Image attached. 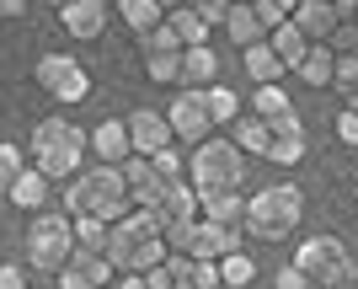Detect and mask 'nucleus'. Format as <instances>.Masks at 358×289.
<instances>
[{
  "mask_svg": "<svg viewBox=\"0 0 358 289\" xmlns=\"http://www.w3.org/2000/svg\"><path fill=\"white\" fill-rule=\"evenodd\" d=\"M166 252L171 246H166L150 209H129L107 225V262H113V274H145L150 262H161Z\"/></svg>",
  "mask_w": 358,
  "mask_h": 289,
  "instance_id": "nucleus-1",
  "label": "nucleus"
},
{
  "mask_svg": "<svg viewBox=\"0 0 358 289\" xmlns=\"http://www.w3.org/2000/svg\"><path fill=\"white\" fill-rule=\"evenodd\" d=\"M27 167H38L54 183V177H75L80 171V155H86V129L75 118H59V113H48V118L32 123V145H27Z\"/></svg>",
  "mask_w": 358,
  "mask_h": 289,
  "instance_id": "nucleus-2",
  "label": "nucleus"
},
{
  "mask_svg": "<svg viewBox=\"0 0 358 289\" xmlns=\"http://www.w3.org/2000/svg\"><path fill=\"white\" fill-rule=\"evenodd\" d=\"M305 220V193L294 183H273V188H257L246 198V220L241 230H252L257 241H289Z\"/></svg>",
  "mask_w": 358,
  "mask_h": 289,
  "instance_id": "nucleus-3",
  "label": "nucleus"
},
{
  "mask_svg": "<svg viewBox=\"0 0 358 289\" xmlns=\"http://www.w3.org/2000/svg\"><path fill=\"white\" fill-rule=\"evenodd\" d=\"M64 209L70 214H96V220H118V214H129L134 204H129V183H123L118 167H86L75 171V177H64Z\"/></svg>",
  "mask_w": 358,
  "mask_h": 289,
  "instance_id": "nucleus-4",
  "label": "nucleus"
},
{
  "mask_svg": "<svg viewBox=\"0 0 358 289\" xmlns=\"http://www.w3.org/2000/svg\"><path fill=\"white\" fill-rule=\"evenodd\" d=\"M182 177L193 183L198 198L209 193H230V188L246 183V155L236 150V139H198L193 155H187V167H182Z\"/></svg>",
  "mask_w": 358,
  "mask_h": 289,
  "instance_id": "nucleus-5",
  "label": "nucleus"
},
{
  "mask_svg": "<svg viewBox=\"0 0 358 289\" xmlns=\"http://www.w3.org/2000/svg\"><path fill=\"white\" fill-rule=\"evenodd\" d=\"M27 262L38 274H59L75 252V230H70V214H54V209H38L27 220Z\"/></svg>",
  "mask_w": 358,
  "mask_h": 289,
  "instance_id": "nucleus-6",
  "label": "nucleus"
},
{
  "mask_svg": "<svg viewBox=\"0 0 358 289\" xmlns=\"http://www.w3.org/2000/svg\"><path fill=\"white\" fill-rule=\"evenodd\" d=\"M294 268L315 284H348L353 279V258H348V246L337 236H305L294 246Z\"/></svg>",
  "mask_w": 358,
  "mask_h": 289,
  "instance_id": "nucleus-7",
  "label": "nucleus"
},
{
  "mask_svg": "<svg viewBox=\"0 0 358 289\" xmlns=\"http://www.w3.org/2000/svg\"><path fill=\"white\" fill-rule=\"evenodd\" d=\"M32 76H38V86H43L54 102H64V107H75V102L91 97V76H86V64L75 59V54H43Z\"/></svg>",
  "mask_w": 358,
  "mask_h": 289,
  "instance_id": "nucleus-8",
  "label": "nucleus"
},
{
  "mask_svg": "<svg viewBox=\"0 0 358 289\" xmlns=\"http://www.w3.org/2000/svg\"><path fill=\"white\" fill-rule=\"evenodd\" d=\"M150 214H155V225H161L166 246H177V236L198 220V193H193V183H187V177H171V183H166V193L150 204Z\"/></svg>",
  "mask_w": 358,
  "mask_h": 289,
  "instance_id": "nucleus-9",
  "label": "nucleus"
},
{
  "mask_svg": "<svg viewBox=\"0 0 358 289\" xmlns=\"http://www.w3.org/2000/svg\"><path fill=\"white\" fill-rule=\"evenodd\" d=\"M139 59H145V76L155 80V86H177V70H182V43H177V32L166 27H150V32H139Z\"/></svg>",
  "mask_w": 358,
  "mask_h": 289,
  "instance_id": "nucleus-10",
  "label": "nucleus"
},
{
  "mask_svg": "<svg viewBox=\"0 0 358 289\" xmlns=\"http://www.w3.org/2000/svg\"><path fill=\"white\" fill-rule=\"evenodd\" d=\"M166 123H171V139H187V145L209 139L214 118H209V102H203V86H182L177 102L166 107Z\"/></svg>",
  "mask_w": 358,
  "mask_h": 289,
  "instance_id": "nucleus-11",
  "label": "nucleus"
},
{
  "mask_svg": "<svg viewBox=\"0 0 358 289\" xmlns=\"http://www.w3.org/2000/svg\"><path fill=\"white\" fill-rule=\"evenodd\" d=\"M236 246H241V230L214 225V220H193V225L177 236L171 252H182V258H214V262H220L224 252H236Z\"/></svg>",
  "mask_w": 358,
  "mask_h": 289,
  "instance_id": "nucleus-12",
  "label": "nucleus"
},
{
  "mask_svg": "<svg viewBox=\"0 0 358 289\" xmlns=\"http://www.w3.org/2000/svg\"><path fill=\"white\" fill-rule=\"evenodd\" d=\"M305 150H310V139H305V123H299L294 107H289L284 118H268V150H262V161H273V167H299Z\"/></svg>",
  "mask_w": 358,
  "mask_h": 289,
  "instance_id": "nucleus-13",
  "label": "nucleus"
},
{
  "mask_svg": "<svg viewBox=\"0 0 358 289\" xmlns=\"http://www.w3.org/2000/svg\"><path fill=\"white\" fill-rule=\"evenodd\" d=\"M118 171H123V183H129V204H134V209H150V204L166 193V183H171V177L155 167V155H129Z\"/></svg>",
  "mask_w": 358,
  "mask_h": 289,
  "instance_id": "nucleus-14",
  "label": "nucleus"
},
{
  "mask_svg": "<svg viewBox=\"0 0 358 289\" xmlns=\"http://www.w3.org/2000/svg\"><path fill=\"white\" fill-rule=\"evenodd\" d=\"M123 129H129L134 155H155V150L171 145V123H166V113H155V107H134V113L123 118Z\"/></svg>",
  "mask_w": 358,
  "mask_h": 289,
  "instance_id": "nucleus-15",
  "label": "nucleus"
},
{
  "mask_svg": "<svg viewBox=\"0 0 358 289\" xmlns=\"http://www.w3.org/2000/svg\"><path fill=\"white\" fill-rule=\"evenodd\" d=\"M54 279H59V289H107L113 284V262L102 252H70V262Z\"/></svg>",
  "mask_w": 358,
  "mask_h": 289,
  "instance_id": "nucleus-16",
  "label": "nucleus"
},
{
  "mask_svg": "<svg viewBox=\"0 0 358 289\" xmlns=\"http://www.w3.org/2000/svg\"><path fill=\"white\" fill-rule=\"evenodd\" d=\"M107 16H113V6H107V0H70V6H59L64 32H70V38H80V43L102 38V32H107Z\"/></svg>",
  "mask_w": 358,
  "mask_h": 289,
  "instance_id": "nucleus-17",
  "label": "nucleus"
},
{
  "mask_svg": "<svg viewBox=\"0 0 358 289\" xmlns=\"http://www.w3.org/2000/svg\"><path fill=\"white\" fill-rule=\"evenodd\" d=\"M86 150L102 161V167H123L129 155H134V145H129V129H123V118H107V123H96L86 134Z\"/></svg>",
  "mask_w": 358,
  "mask_h": 289,
  "instance_id": "nucleus-18",
  "label": "nucleus"
},
{
  "mask_svg": "<svg viewBox=\"0 0 358 289\" xmlns=\"http://www.w3.org/2000/svg\"><path fill=\"white\" fill-rule=\"evenodd\" d=\"M289 16H294V27L305 32L310 43H327V32L337 27V22H348V16L337 11L331 0H299V6H294V11H289Z\"/></svg>",
  "mask_w": 358,
  "mask_h": 289,
  "instance_id": "nucleus-19",
  "label": "nucleus"
},
{
  "mask_svg": "<svg viewBox=\"0 0 358 289\" xmlns=\"http://www.w3.org/2000/svg\"><path fill=\"white\" fill-rule=\"evenodd\" d=\"M214 76H220V54H214L209 43H193V48H182L177 86H214Z\"/></svg>",
  "mask_w": 358,
  "mask_h": 289,
  "instance_id": "nucleus-20",
  "label": "nucleus"
},
{
  "mask_svg": "<svg viewBox=\"0 0 358 289\" xmlns=\"http://www.w3.org/2000/svg\"><path fill=\"white\" fill-rule=\"evenodd\" d=\"M171 274H177V289H224L214 258H182V252H171Z\"/></svg>",
  "mask_w": 358,
  "mask_h": 289,
  "instance_id": "nucleus-21",
  "label": "nucleus"
},
{
  "mask_svg": "<svg viewBox=\"0 0 358 289\" xmlns=\"http://www.w3.org/2000/svg\"><path fill=\"white\" fill-rule=\"evenodd\" d=\"M198 220H214V225L241 230V220H246V193H241V188H230V193L198 198Z\"/></svg>",
  "mask_w": 358,
  "mask_h": 289,
  "instance_id": "nucleus-22",
  "label": "nucleus"
},
{
  "mask_svg": "<svg viewBox=\"0 0 358 289\" xmlns=\"http://www.w3.org/2000/svg\"><path fill=\"white\" fill-rule=\"evenodd\" d=\"M220 32H224V38H230L236 48H246V43H262V38H268V32L257 27V16H252V0H230V11H224Z\"/></svg>",
  "mask_w": 358,
  "mask_h": 289,
  "instance_id": "nucleus-23",
  "label": "nucleus"
},
{
  "mask_svg": "<svg viewBox=\"0 0 358 289\" xmlns=\"http://www.w3.org/2000/svg\"><path fill=\"white\" fill-rule=\"evenodd\" d=\"M241 64H246V76H252L257 86H268V80H284V76H289L284 59H278V54L268 48V38H262V43H246V48H241Z\"/></svg>",
  "mask_w": 358,
  "mask_h": 289,
  "instance_id": "nucleus-24",
  "label": "nucleus"
},
{
  "mask_svg": "<svg viewBox=\"0 0 358 289\" xmlns=\"http://www.w3.org/2000/svg\"><path fill=\"white\" fill-rule=\"evenodd\" d=\"M268 48L278 54V59H284V70H294V64L305 59V48H310V38H305V32L294 27V16H284V22H278V27L268 32Z\"/></svg>",
  "mask_w": 358,
  "mask_h": 289,
  "instance_id": "nucleus-25",
  "label": "nucleus"
},
{
  "mask_svg": "<svg viewBox=\"0 0 358 289\" xmlns=\"http://www.w3.org/2000/svg\"><path fill=\"white\" fill-rule=\"evenodd\" d=\"M6 198H11L16 209L38 214V209H43V204H48V177H43V171H38V167H27V171H22V177H16V183H11V188H6Z\"/></svg>",
  "mask_w": 358,
  "mask_h": 289,
  "instance_id": "nucleus-26",
  "label": "nucleus"
},
{
  "mask_svg": "<svg viewBox=\"0 0 358 289\" xmlns=\"http://www.w3.org/2000/svg\"><path fill=\"white\" fill-rule=\"evenodd\" d=\"M331 59H337V54H331L327 43H310V48H305V59H299L289 76H299L305 86H315V92H327V86H331Z\"/></svg>",
  "mask_w": 358,
  "mask_h": 289,
  "instance_id": "nucleus-27",
  "label": "nucleus"
},
{
  "mask_svg": "<svg viewBox=\"0 0 358 289\" xmlns=\"http://www.w3.org/2000/svg\"><path fill=\"white\" fill-rule=\"evenodd\" d=\"M166 27L177 32V43L182 48H193V43H209V22H203V16L198 11H187V6H171V11H166Z\"/></svg>",
  "mask_w": 358,
  "mask_h": 289,
  "instance_id": "nucleus-28",
  "label": "nucleus"
},
{
  "mask_svg": "<svg viewBox=\"0 0 358 289\" xmlns=\"http://www.w3.org/2000/svg\"><path fill=\"white\" fill-rule=\"evenodd\" d=\"M252 279H257V258L246 252V246H236V252L220 258V284L224 289H252Z\"/></svg>",
  "mask_w": 358,
  "mask_h": 289,
  "instance_id": "nucleus-29",
  "label": "nucleus"
},
{
  "mask_svg": "<svg viewBox=\"0 0 358 289\" xmlns=\"http://www.w3.org/2000/svg\"><path fill=\"white\" fill-rule=\"evenodd\" d=\"M230 129H236V150H241V155H257V161H262V150H268V118H257V113H241Z\"/></svg>",
  "mask_w": 358,
  "mask_h": 289,
  "instance_id": "nucleus-30",
  "label": "nucleus"
},
{
  "mask_svg": "<svg viewBox=\"0 0 358 289\" xmlns=\"http://www.w3.org/2000/svg\"><path fill=\"white\" fill-rule=\"evenodd\" d=\"M107 225H113V220H96V214H70L75 252H102V258H107Z\"/></svg>",
  "mask_w": 358,
  "mask_h": 289,
  "instance_id": "nucleus-31",
  "label": "nucleus"
},
{
  "mask_svg": "<svg viewBox=\"0 0 358 289\" xmlns=\"http://www.w3.org/2000/svg\"><path fill=\"white\" fill-rule=\"evenodd\" d=\"M113 6H118L123 27L134 32V38H139V32H150V27H161V22H166V11L155 6V0H113Z\"/></svg>",
  "mask_w": 358,
  "mask_h": 289,
  "instance_id": "nucleus-32",
  "label": "nucleus"
},
{
  "mask_svg": "<svg viewBox=\"0 0 358 289\" xmlns=\"http://www.w3.org/2000/svg\"><path fill=\"white\" fill-rule=\"evenodd\" d=\"M289 107H294V102H289V92L278 86V80H268V86H257V92H252V113H257V118H284Z\"/></svg>",
  "mask_w": 358,
  "mask_h": 289,
  "instance_id": "nucleus-33",
  "label": "nucleus"
},
{
  "mask_svg": "<svg viewBox=\"0 0 358 289\" xmlns=\"http://www.w3.org/2000/svg\"><path fill=\"white\" fill-rule=\"evenodd\" d=\"M203 102H209V118H214V123H236V118H241V97L230 92V86H220V80H214V86H203Z\"/></svg>",
  "mask_w": 358,
  "mask_h": 289,
  "instance_id": "nucleus-34",
  "label": "nucleus"
},
{
  "mask_svg": "<svg viewBox=\"0 0 358 289\" xmlns=\"http://www.w3.org/2000/svg\"><path fill=\"white\" fill-rule=\"evenodd\" d=\"M22 171H27V155L16 150L11 139H0V198H6V188H11Z\"/></svg>",
  "mask_w": 358,
  "mask_h": 289,
  "instance_id": "nucleus-35",
  "label": "nucleus"
},
{
  "mask_svg": "<svg viewBox=\"0 0 358 289\" xmlns=\"http://www.w3.org/2000/svg\"><path fill=\"white\" fill-rule=\"evenodd\" d=\"M331 86L343 97L358 92V54H337V59H331Z\"/></svg>",
  "mask_w": 358,
  "mask_h": 289,
  "instance_id": "nucleus-36",
  "label": "nucleus"
},
{
  "mask_svg": "<svg viewBox=\"0 0 358 289\" xmlns=\"http://www.w3.org/2000/svg\"><path fill=\"white\" fill-rule=\"evenodd\" d=\"M327 48L331 54H358V22H337L327 32Z\"/></svg>",
  "mask_w": 358,
  "mask_h": 289,
  "instance_id": "nucleus-37",
  "label": "nucleus"
},
{
  "mask_svg": "<svg viewBox=\"0 0 358 289\" xmlns=\"http://www.w3.org/2000/svg\"><path fill=\"white\" fill-rule=\"evenodd\" d=\"M187 11H198L203 22H209L214 32H220V22H224V11H230V0H182Z\"/></svg>",
  "mask_w": 358,
  "mask_h": 289,
  "instance_id": "nucleus-38",
  "label": "nucleus"
},
{
  "mask_svg": "<svg viewBox=\"0 0 358 289\" xmlns=\"http://www.w3.org/2000/svg\"><path fill=\"white\" fill-rule=\"evenodd\" d=\"M252 16H257V27H262V32H273V27H278V22H284V6H278V0H252Z\"/></svg>",
  "mask_w": 358,
  "mask_h": 289,
  "instance_id": "nucleus-39",
  "label": "nucleus"
},
{
  "mask_svg": "<svg viewBox=\"0 0 358 289\" xmlns=\"http://www.w3.org/2000/svg\"><path fill=\"white\" fill-rule=\"evenodd\" d=\"M273 289H321V284H315V279H305L294 262H284V268L273 274Z\"/></svg>",
  "mask_w": 358,
  "mask_h": 289,
  "instance_id": "nucleus-40",
  "label": "nucleus"
},
{
  "mask_svg": "<svg viewBox=\"0 0 358 289\" xmlns=\"http://www.w3.org/2000/svg\"><path fill=\"white\" fill-rule=\"evenodd\" d=\"M337 139L358 150V107H343V113H337Z\"/></svg>",
  "mask_w": 358,
  "mask_h": 289,
  "instance_id": "nucleus-41",
  "label": "nucleus"
},
{
  "mask_svg": "<svg viewBox=\"0 0 358 289\" xmlns=\"http://www.w3.org/2000/svg\"><path fill=\"white\" fill-rule=\"evenodd\" d=\"M155 167H161L166 177H182V167H187V155H177L171 145H166V150H155Z\"/></svg>",
  "mask_w": 358,
  "mask_h": 289,
  "instance_id": "nucleus-42",
  "label": "nucleus"
},
{
  "mask_svg": "<svg viewBox=\"0 0 358 289\" xmlns=\"http://www.w3.org/2000/svg\"><path fill=\"white\" fill-rule=\"evenodd\" d=\"M22 284H27V274L16 262H0V289H22Z\"/></svg>",
  "mask_w": 358,
  "mask_h": 289,
  "instance_id": "nucleus-43",
  "label": "nucleus"
},
{
  "mask_svg": "<svg viewBox=\"0 0 358 289\" xmlns=\"http://www.w3.org/2000/svg\"><path fill=\"white\" fill-rule=\"evenodd\" d=\"M22 11H27V0H0V22H16Z\"/></svg>",
  "mask_w": 358,
  "mask_h": 289,
  "instance_id": "nucleus-44",
  "label": "nucleus"
},
{
  "mask_svg": "<svg viewBox=\"0 0 358 289\" xmlns=\"http://www.w3.org/2000/svg\"><path fill=\"white\" fill-rule=\"evenodd\" d=\"M107 289H145V279H139V274H113Z\"/></svg>",
  "mask_w": 358,
  "mask_h": 289,
  "instance_id": "nucleus-45",
  "label": "nucleus"
},
{
  "mask_svg": "<svg viewBox=\"0 0 358 289\" xmlns=\"http://www.w3.org/2000/svg\"><path fill=\"white\" fill-rule=\"evenodd\" d=\"M321 289H358V279H348V284H321Z\"/></svg>",
  "mask_w": 358,
  "mask_h": 289,
  "instance_id": "nucleus-46",
  "label": "nucleus"
},
{
  "mask_svg": "<svg viewBox=\"0 0 358 289\" xmlns=\"http://www.w3.org/2000/svg\"><path fill=\"white\" fill-rule=\"evenodd\" d=\"M155 6H161V11H171V6H182V0H155Z\"/></svg>",
  "mask_w": 358,
  "mask_h": 289,
  "instance_id": "nucleus-47",
  "label": "nucleus"
},
{
  "mask_svg": "<svg viewBox=\"0 0 358 289\" xmlns=\"http://www.w3.org/2000/svg\"><path fill=\"white\" fill-rule=\"evenodd\" d=\"M278 6H284V11H294V6H299V0H278Z\"/></svg>",
  "mask_w": 358,
  "mask_h": 289,
  "instance_id": "nucleus-48",
  "label": "nucleus"
},
{
  "mask_svg": "<svg viewBox=\"0 0 358 289\" xmlns=\"http://www.w3.org/2000/svg\"><path fill=\"white\" fill-rule=\"evenodd\" d=\"M48 6H54V11H59V6H70V0H48Z\"/></svg>",
  "mask_w": 358,
  "mask_h": 289,
  "instance_id": "nucleus-49",
  "label": "nucleus"
},
{
  "mask_svg": "<svg viewBox=\"0 0 358 289\" xmlns=\"http://www.w3.org/2000/svg\"><path fill=\"white\" fill-rule=\"evenodd\" d=\"M348 107H358V92H353V97H348Z\"/></svg>",
  "mask_w": 358,
  "mask_h": 289,
  "instance_id": "nucleus-50",
  "label": "nucleus"
},
{
  "mask_svg": "<svg viewBox=\"0 0 358 289\" xmlns=\"http://www.w3.org/2000/svg\"><path fill=\"white\" fill-rule=\"evenodd\" d=\"M353 22H358V0H353Z\"/></svg>",
  "mask_w": 358,
  "mask_h": 289,
  "instance_id": "nucleus-51",
  "label": "nucleus"
},
{
  "mask_svg": "<svg viewBox=\"0 0 358 289\" xmlns=\"http://www.w3.org/2000/svg\"><path fill=\"white\" fill-rule=\"evenodd\" d=\"M353 198H358V183H353Z\"/></svg>",
  "mask_w": 358,
  "mask_h": 289,
  "instance_id": "nucleus-52",
  "label": "nucleus"
},
{
  "mask_svg": "<svg viewBox=\"0 0 358 289\" xmlns=\"http://www.w3.org/2000/svg\"><path fill=\"white\" fill-rule=\"evenodd\" d=\"M22 289H27V284H22Z\"/></svg>",
  "mask_w": 358,
  "mask_h": 289,
  "instance_id": "nucleus-53",
  "label": "nucleus"
}]
</instances>
